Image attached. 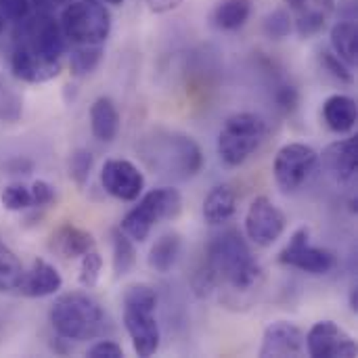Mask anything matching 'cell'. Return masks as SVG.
I'll return each mask as SVG.
<instances>
[{"label":"cell","instance_id":"cell-37","mask_svg":"<svg viewBox=\"0 0 358 358\" xmlns=\"http://www.w3.org/2000/svg\"><path fill=\"white\" fill-rule=\"evenodd\" d=\"M298 101H300L298 90H296L292 84H281V86H277V90H275V103H277V107H279L283 113H294L296 107H298Z\"/></svg>","mask_w":358,"mask_h":358},{"label":"cell","instance_id":"cell-4","mask_svg":"<svg viewBox=\"0 0 358 358\" xmlns=\"http://www.w3.org/2000/svg\"><path fill=\"white\" fill-rule=\"evenodd\" d=\"M266 122L252 111L231 115L218 134V155L229 168L245 164L266 138Z\"/></svg>","mask_w":358,"mask_h":358},{"label":"cell","instance_id":"cell-23","mask_svg":"<svg viewBox=\"0 0 358 358\" xmlns=\"http://www.w3.org/2000/svg\"><path fill=\"white\" fill-rule=\"evenodd\" d=\"M252 15V0H218L212 10V23L218 29L235 31L248 23Z\"/></svg>","mask_w":358,"mask_h":358},{"label":"cell","instance_id":"cell-15","mask_svg":"<svg viewBox=\"0 0 358 358\" xmlns=\"http://www.w3.org/2000/svg\"><path fill=\"white\" fill-rule=\"evenodd\" d=\"M306 350V336L304 331L289 323V321H277L266 327L262 336V346H260V357H302Z\"/></svg>","mask_w":358,"mask_h":358},{"label":"cell","instance_id":"cell-40","mask_svg":"<svg viewBox=\"0 0 358 358\" xmlns=\"http://www.w3.org/2000/svg\"><path fill=\"white\" fill-rule=\"evenodd\" d=\"M182 2L185 0H145L149 10H153V13H170L174 8H178Z\"/></svg>","mask_w":358,"mask_h":358},{"label":"cell","instance_id":"cell-46","mask_svg":"<svg viewBox=\"0 0 358 358\" xmlns=\"http://www.w3.org/2000/svg\"><path fill=\"white\" fill-rule=\"evenodd\" d=\"M2 31H4V19L0 17V34H2Z\"/></svg>","mask_w":358,"mask_h":358},{"label":"cell","instance_id":"cell-25","mask_svg":"<svg viewBox=\"0 0 358 358\" xmlns=\"http://www.w3.org/2000/svg\"><path fill=\"white\" fill-rule=\"evenodd\" d=\"M111 248H113V275L115 279H122L136 264V252L132 239L120 227L111 229Z\"/></svg>","mask_w":358,"mask_h":358},{"label":"cell","instance_id":"cell-11","mask_svg":"<svg viewBox=\"0 0 358 358\" xmlns=\"http://www.w3.org/2000/svg\"><path fill=\"white\" fill-rule=\"evenodd\" d=\"M306 350L313 358H357L355 338L334 321H319L306 334Z\"/></svg>","mask_w":358,"mask_h":358},{"label":"cell","instance_id":"cell-7","mask_svg":"<svg viewBox=\"0 0 358 358\" xmlns=\"http://www.w3.org/2000/svg\"><path fill=\"white\" fill-rule=\"evenodd\" d=\"M319 159H321V155L310 145H304V143L283 145L277 151L275 164H273V174H275L277 187L283 193H294V191L302 189L317 172Z\"/></svg>","mask_w":358,"mask_h":358},{"label":"cell","instance_id":"cell-42","mask_svg":"<svg viewBox=\"0 0 358 358\" xmlns=\"http://www.w3.org/2000/svg\"><path fill=\"white\" fill-rule=\"evenodd\" d=\"M283 2H285L292 10H298V13H300V10H304V8L308 6L310 0H283Z\"/></svg>","mask_w":358,"mask_h":358},{"label":"cell","instance_id":"cell-18","mask_svg":"<svg viewBox=\"0 0 358 358\" xmlns=\"http://www.w3.org/2000/svg\"><path fill=\"white\" fill-rule=\"evenodd\" d=\"M94 248H96L94 237L88 231L78 229L73 224L59 227L50 237V250L55 254H59L61 258H71V260L82 258L84 254H88Z\"/></svg>","mask_w":358,"mask_h":358},{"label":"cell","instance_id":"cell-35","mask_svg":"<svg viewBox=\"0 0 358 358\" xmlns=\"http://www.w3.org/2000/svg\"><path fill=\"white\" fill-rule=\"evenodd\" d=\"M31 0H0V17L19 23L31 15Z\"/></svg>","mask_w":358,"mask_h":358},{"label":"cell","instance_id":"cell-24","mask_svg":"<svg viewBox=\"0 0 358 358\" xmlns=\"http://www.w3.org/2000/svg\"><path fill=\"white\" fill-rule=\"evenodd\" d=\"M331 48L334 52L346 61L348 65H355L358 59V27L355 19H342L331 27Z\"/></svg>","mask_w":358,"mask_h":358},{"label":"cell","instance_id":"cell-20","mask_svg":"<svg viewBox=\"0 0 358 358\" xmlns=\"http://www.w3.org/2000/svg\"><path fill=\"white\" fill-rule=\"evenodd\" d=\"M237 212V193L229 185L214 187L203 199V220L210 227H220L229 222Z\"/></svg>","mask_w":358,"mask_h":358},{"label":"cell","instance_id":"cell-16","mask_svg":"<svg viewBox=\"0 0 358 358\" xmlns=\"http://www.w3.org/2000/svg\"><path fill=\"white\" fill-rule=\"evenodd\" d=\"M61 285H63L61 273L46 260L38 258L31 262V268L23 273L17 294L25 298H46V296L57 294Z\"/></svg>","mask_w":358,"mask_h":358},{"label":"cell","instance_id":"cell-19","mask_svg":"<svg viewBox=\"0 0 358 358\" xmlns=\"http://www.w3.org/2000/svg\"><path fill=\"white\" fill-rule=\"evenodd\" d=\"M358 105L348 94H331L323 103V122L336 134H346L357 126Z\"/></svg>","mask_w":358,"mask_h":358},{"label":"cell","instance_id":"cell-39","mask_svg":"<svg viewBox=\"0 0 358 358\" xmlns=\"http://www.w3.org/2000/svg\"><path fill=\"white\" fill-rule=\"evenodd\" d=\"M88 357L90 358H122L124 357V350L120 344L115 342H109V340H103V342H96L92 348H88Z\"/></svg>","mask_w":358,"mask_h":358},{"label":"cell","instance_id":"cell-45","mask_svg":"<svg viewBox=\"0 0 358 358\" xmlns=\"http://www.w3.org/2000/svg\"><path fill=\"white\" fill-rule=\"evenodd\" d=\"M105 2H109V4H122L124 0H105Z\"/></svg>","mask_w":358,"mask_h":358},{"label":"cell","instance_id":"cell-9","mask_svg":"<svg viewBox=\"0 0 358 358\" xmlns=\"http://www.w3.org/2000/svg\"><path fill=\"white\" fill-rule=\"evenodd\" d=\"M21 27L17 31V40L29 48H34L36 52H40L42 57L50 59V61H61V55L67 48V38L61 29V23L55 21L50 15L46 13H38V15H29L27 19L19 21Z\"/></svg>","mask_w":358,"mask_h":358},{"label":"cell","instance_id":"cell-8","mask_svg":"<svg viewBox=\"0 0 358 358\" xmlns=\"http://www.w3.org/2000/svg\"><path fill=\"white\" fill-rule=\"evenodd\" d=\"M277 260L283 266L298 268L313 277H325L338 266V260L329 250L310 245V231L304 227L292 235L289 243L281 250Z\"/></svg>","mask_w":358,"mask_h":358},{"label":"cell","instance_id":"cell-3","mask_svg":"<svg viewBox=\"0 0 358 358\" xmlns=\"http://www.w3.org/2000/svg\"><path fill=\"white\" fill-rule=\"evenodd\" d=\"M55 334L63 340L88 342L99 338L107 327V315L101 304L82 292L59 296L48 313Z\"/></svg>","mask_w":358,"mask_h":358},{"label":"cell","instance_id":"cell-1","mask_svg":"<svg viewBox=\"0 0 358 358\" xmlns=\"http://www.w3.org/2000/svg\"><path fill=\"white\" fill-rule=\"evenodd\" d=\"M141 159L155 174L174 180L193 178L203 166L201 147L187 134L153 128L136 145Z\"/></svg>","mask_w":358,"mask_h":358},{"label":"cell","instance_id":"cell-22","mask_svg":"<svg viewBox=\"0 0 358 358\" xmlns=\"http://www.w3.org/2000/svg\"><path fill=\"white\" fill-rule=\"evenodd\" d=\"M180 250H182V237L178 233L162 235L149 250V266L162 275L170 273L180 258Z\"/></svg>","mask_w":358,"mask_h":358},{"label":"cell","instance_id":"cell-17","mask_svg":"<svg viewBox=\"0 0 358 358\" xmlns=\"http://www.w3.org/2000/svg\"><path fill=\"white\" fill-rule=\"evenodd\" d=\"M323 164L338 182H348L355 178L358 168V138L348 136L344 141L331 143L323 151Z\"/></svg>","mask_w":358,"mask_h":358},{"label":"cell","instance_id":"cell-21","mask_svg":"<svg viewBox=\"0 0 358 358\" xmlns=\"http://www.w3.org/2000/svg\"><path fill=\"white\" fill-rule=\"evenodd\" d=\"M90 130L96 141L111 143L120 132V111L109 96H99L90 107Z\"/></svg>","mask_w":358,"mask_h":358},{"label":"cell","instance_id":"cell-12","mask_svg":"<svg viewBox=\"0 0 358 358\" xmlns=\"http://www.w3.org/2000/svg\"><path fill=\"white\" fill-rule=\"evenodd\" d=\"M101 185L120 201H136L145 189V176L128 159H107L101 170Z\"/></svg>","mask_w":358,"mask_h":358},{"label":"cell","instance_id":"cell-44","mask_svg":"<svg viewBox=\"0 0 358 358\" xmlns=\"http://www.w3.org/2000/svg\"><path fill=\"white\" fill-rule=\"evenodd\" d=\"M319 2H321V6L325 10H334L336 8V0H319Z\"/></svg>","mask_w":358,"mask_h":358},{"label":"cell","instance_id":"cell-32","mask_svg":"<svg viewBox=\"0 0 358 358\" xmlns=\"http://www.w3.org/2000/svg\"><path fill=\"white\" fill-rule=\"evenodd\" d=\"M325 21H327V17H325L323 10L304 8V10H300V17L296 19L294 27H296V31H298L300 38H313V36H317L319 31H323Z\"/></svg>","mask_w":358,"mask_h":358},{"label":"cell","instance_id":"cell-38","mask_svg":"<svg viewBox=\"0 0 358 358\" xmlns=\"http://www.w3.org/2000/svg\"><path fill=\"white\" fill-rule=\"evenodd\" d=\"M29 195H31V206L36 208H46L55 201V189L52 185H48L46 180H36L31 187H29Z\"/></svg>","mask_w":358,"mask_h":358},{"label":"cell","instance_id":"cell-31","mask_svg":"<svg viewBox=\"0 0 358 358\" xmlns=\"http://www.w3.org/2000/svg\"><path fill=\"white\" fill-rule=\"evenodd\" d=\"M122 300H124V306H138V308H151V310L157 308V294L147 283L128 285Z\"/></svg>","mask_w":358,"mask_h":358},{"label":"cell","instance_id":"cell-14","mask_svg":"<svg viewBox=\"0 0 358 358\" xmlns=\"http://www.w3.org/2000/svg\"><path fill=\"white\" fill-rule=\"evenodd\" d=\"M10 69L13 76L27 84H42L48 80H55L61 73V61H50L36 52L34 48L15 42L13 55H10Z\"/></svg>","mask_w":358,"mask_h":358},{"label":"cell","instance_id":"cell-41","mask_svg":"<svg viewBox=\"0 0 358 358\" xmlns=\"http://www.w3.org/2000/svg\"><path fill=\"white\" fill-rule=\"evenodd\" d=\"M69 0H31L34 6H40L42 10L46 8H52V6H61V4H67Z\"/></svg>","mask_w":358,"mask_h":358},{"label":"cell","instance_id":"cell-26","mask_svg":"<svg viewBox=\"0 0 358 358\" xmlns=\"http://www.w3.org/2000/svg\"><path fill=\"white\" fill-rule=\"evenodd\" d=\"M23 264L17 258V254L0 241V294H13L19 289V283L23 279Z\"/></svg>","mask_w":358,"mask_h":358},{"label":"cell","instance_id":"cell-6","mask_svg":"<svg viewBox=\"0 0 358 358\" xmlns=\"http://www.w3.org/2000/svg\"><path fill=\"white\" fill-rule=\"evenodd\" d=\"M61 29L67 40L80 44H103L111 34V13L99 0L67 2L61 13Z\"/></svg>","mask_w":358,"mask_h":358},{"label":"cell","instance_id":"cell-34","mask_svg":"<svg viewBox=\"0 0 358 358\" xmlns=\"http://www.w3.org/2000/svg\"><path fill=\"white\" fill-rule=\"evenodd\" d=\"M103 271V258L96 250H90L88 254L82 256V264H80V283L84 287H94L99 283Z\"/></svg>","mask_w":358,"mask_h":358},{"label":"cell","instance_id":"cell-13","mask_svg":"<svg viewBox=\"0 0 358 358\" xmlns=\"http://www.w3.org/2000/svg\"><path fill=\"white\" fill-rule=\"evenodd\" d=\"M124 327L132 340V348L141 358L153 357L159 350L162 331L155 319V310L124 306Z\"/></svg>","mask_w":358,"mask_h":358},{"label":"cell","instance_id":"cell-33","mask_svg":"<svg viewBox=\"0 0 358 358\" xmlns=\"http://www.w3.org/2000/svg\"><path fill=\"white\" fill-rule=\"evenodd\" d=\"M0 201L4 206V210H8V212H21L31 206V195H29V189L23 185H8L2 189Z\"/></svg>","mask_w":358,"mask_h":358},{"label":"cell","instance_id":"cell-10","mask_svg":"<svg viewBox=\"0 0 358 358\" xmlns=\"http://www.w3.org/2000/svg\"><path fill=\"white\" fill-rule=\"evenodd\" d=\"M287 227V218L281 208H277L268 197L260 195L256 197L245 214V233L252 239V243L260 248L273 245Z\"/></svg>","mask_w":358,"mask_h":358},{"label":"cell","instance_id":"cell-2","mask_svg":"<svg viewBox=\"0 0 358 358\" xmlns=\"http://www.w3.org/2000/svg\"><path fill=\"white\" fill-rule=\"evenodd\" d=\"M201 271L216 287L220 283H229L237 292L252 289L262 275L260 262L252 256L245 239L237 231H224L212 237Z\"/></svg>","mask_w":358,"mask_h":358},{"label":"cell","instance_id":"cell-28","mask_svg":"<svg viewBox=\"0 0 358 358\" xmlns=\"http://www.w3.org/2000/svg\"><path fill=\"white\" fill-rule=\"evenodd\" d=\"M294 19L287 8H275L262 19V31L271 40H283L292 34Z\"/></svg>","mask_w":358,"mask_h":358},{"label":"cell","instance_id":"cell-30","mask_svg":"<svg viewBox=\"0 0 358 358\" xmlns=\"http://www.w3.org/2000/svg\"><path fill=\"white\" fill-rule=\"evenodd\" d=\"M94 168V157L88 149H76L69 157V178L78 185L84 187L92 174Z\"/></svg>","mask_w":358,"mask_h":358},{"label":"cell","instance_id":"cell-5","mask_svg":"<svg viewBox=\"0 0 358 358\" xmlns=\"http://www.w3.org/2000/svg\"><path fill=\"white\" fill-rule=\"evenodd\" d=\"M182 212V195L178 189L162 187L149 191L138 206H134L124 218L120 229L132 239V241H147L153 227L162 220H174Z\"/></svg>","mask_w":358,"mask_h":358},{"label":"cell","instance_id":"cell-43","mask_svg":"<svg viewBox=\"0 0 358 358\" xmlns=\"http://www.w3.org/2000/svg\"><path fill=\"white\" fill-rule=\"evenodd\" d=\"M350 308H352V310H357V308H358V292H357V287H352V292H350Z\"/></svg>","mask_w":358,"mask_h":358},{"label":"cell","instance_id":"cell-27","mask_svg":"<svg viewBox=\"0 0 358 358\" xmlns=\"http://www.w3.org/2000/svg\"><path fill=\"white\" fill-rule=\"evenodd\" d=\"M103 59V44H80L69 55V69L73 76L82 78L92 73Z\"/></svg>","mask_w":358,"mask_h":358},{"label":"cell","instance_id":"cell-36","mask_svg":"<svg viewBox=\"0 0 358 358\" xmlns=\"http://www.w3.org/2000/svg\"><path fill=\"white\" fill-rule=\"evenodd\" d=\"M23 113L21 99L8 90L0 92V122H17Z\"/></svg>","mask_w":358,"mask_h":358},{"label":"cell","instance_id":"cell-29","mask_svg":"<svg viewBox=\"0 0 358 358\" xmlns=\"http://www.w3.org/2000/svg\"><path fill=\"white\" fill-rule=\"evenodd\" d=\"M319 63H321V69L325 73H329L336 82H340V84H352L355 82V73H352L350 65L346 61H342L336 52L321 50L319 52Z\"/></svg>","mask_w":358,"mask_h":358}]
</instances>
